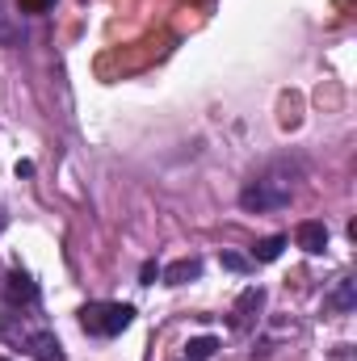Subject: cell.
Segmentation results:
<instances>
[{"label": "cell", "mask_w": 357, "mask_h": 361, "mask_svg": "<svg viewBox=\"0 0 357 361\" xmlns=\"http://www.w3.org/2000/svg\"><path fill=\"white\" fill-rule=\"evenodd\" d=\"M290 197H294V177H290L286 169H269V173H261V177H253L244 185L240 206L253 210V214H265V210L290 206Z\"/></svg>", "instance_id": "obj_1"}, {"label": "cell", "mask_w": 357, "mask_h": 361, "mask_svg": "<svg viewBox=\"0 0 357 361\" xmlns=\"http://www.w3.org/2000/svg\"><path fill=\"white\" fill-rule=\"evenodd\" d=\"M131 324H135L131 302H89V307H80V328L89 336H118Z\"/></svg>", "instance_id": "obj_2"}, {"label": "cell", "mask_w": 357, "mask_h": 361, "mask_svg": "<svg viewBox=\"0 0 357 361\" xmlns=\"http://www.w3.org/2000/svg\"><path fill=\"white\" fill-rule=\"evenodd\" d=\"M4 336H17L21 341V349L30 353V357L38 361H63V345H59V336L55 332H47V328H38V332H13V328H0Z\"/></svg>", "instance_id": "obj_3"}, {"label": "cell", "mask_w": 357, "mask_h": 361, "mask_svg": "<svg viewBox=\"0 0 357 361\" xmlns=\"http://www.w3.org/2000/svg\"><path fill=\"white\" fill-rule=\"evenodd\" d=\"M261 307H265V290L261 286H248L240 298H236V307H231V315H227V324L236 328V332H248L253 324H257V315H261Z\"/></svg>", "instance_id": "obj_4"}, {"label": "cell", "mask_w": 357, "mask_h": 361, "mask_svg": "<svg viewBox=\"0 0 357 361\" xmlns=\"http://www.w3.org/2000/svg\"><path fill=\"white\" fill-rule=\"evenodd\" d=\"M294 244H298L303 252H311V257H320V252L328 248V227H324L320 219H303V223L294 227Z\"/></svg>", "instance_id": "obj_5"}, {"label": "cell", "mask_w": 357, "mask_h": 361, "mask_svg": "<svg viewBox=\"0 0 357 361\" xmlns=\"http://www.w3.org/2000/svg\"><path fill=\"white\" fill-rule=\"evenodd\" d=\"M4 294H8V302H13V307H30V302H38V286H34V277H30L25 269L8 273Z\"/></svg>", "instance_id": "obj_6"}, {"label": "cell", "mask_w": 357, "mask_h": 361, "mask_svg": "<svg viewBox=\"0 0 357 361\" xmlns=\"http://www.w3.org/2000/svg\"><path fill=\"white\" fill-rule=\"evenodd\" d=\"M164 286H185V281H198L202 277V261L198 257H185V261H173L169 269H160Z\"/></svg>", "instance_id": "obj_7"}, {"label": "cell", "mask_w": 357, "mask_h": 361, "mask_svg": "<svg viewBox=\"0 0 357 361\" xmlns=\"http://www.w3.org/2000/svg\"><path fill=\"white\" fill-rule=\"evenodd\" d=\"M282 248H286V235H265V240H257V244H253V261L269 265V261H277V257H282Z\"/></svg>", "instance_id": "obj_8"}, {"label": "cell", "mask_w": 357, "mask_h": 361, "mask_svg": "<svg viewBox=\"0 0 357 361\" xmlns=\"http://www.w3.org/2000/svg\"><path fill=\"white\" fill-rule=\"evenodd\" d=\"M353 302H357V281H349V277H345V281L337 286V294L328 298V307L345 315V311H353Z\"/></svg>", "instance_id": "obj_9"}, {"label": "cell", "mask_w": 357, "mask_h": 361, "mask_svg": "<svg viewBox=\"0 0 357 361\" xmlns=\"http://www.w3.org/2000/svg\"><path fill=\"white\" fill-rule=\"evenodd\" d=\"M214 349H219L214 336H193V341L185 345V361H210L214 357Z\"/></svg>", "instance_id": "obj_10"}, {"label": "cell", "mask_w": 357, "mask_h": 361, "mask_svg": "<svg viewBox=\"0 0 357 361\" xmlns=\"http://www.w3.org/2000/svg\"><path fill=\"white\" fill-rule=\"evenodd\" d=\"M248 257H240V252H223V269H231V273H248Z\"/></svg>", "instance_id": "obj_11"}, {"label": "cell", "mask_w": 357, "mask_h": 361, "mask_svg": "<svg viewBox=\"0 0 357 361\" xmlns=\"http://www.w3.org/2000/svg\"><path fill=\"white\" fill-rule=\"evenodd\" d=\"M156 277H160V265H156V261H143V269H139V281H143V286H156Z\"/></svg>", "instance_id": "obj_12"}, {"label": "cell", "mask_w": 357, "mask_h": 361, "mask_svg": "<svg viewBox=\"0 0 357 361\" xmlns=\"http://www.w3.org/2000/svg\"><path fill=\"white\" fill-rule=\"evenodd\" d=\"M47 4H51V0H21V8H30V13H42Z\"/></svg>", "instance_id": "obj_13"}, {"label": "cell", "mask_w": 357, "mask_h": 361, "mask_svg": "<svg viewBox=\"0 0 357 361\" xmlns=\"http://www.w3.org/2000/svg\"><path fill=\"white\" fill-rule=\"evenodd\" d=\"M4 223H8V219H4V210H0V231H4Z\"/></svg>", "instance_id": "obj_14"}]
</instances>
